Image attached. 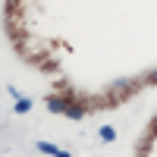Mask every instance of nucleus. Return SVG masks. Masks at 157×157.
<instances>
[{"label": "nucleus", "mask_w": 157, "mask_h": 157, "mask_svg": "<svg viewBox=\"0 0 157 157\" xmlns=\"http://www.w3.org/2000/svg\"><path fill=\"white\" fill-rule=\"evenodd\" d=\"M47 110H50V113H66L69 104L63 101V98H47Z\"/></svg>", "instance_id": "nucleus-1"}, {"label": "nucleus", "mask_w": 157, "mask_h": 157, "mask_svg": "<svg viewBox=\"0 0 157 157\" xmlns=\"http://www.w3.org/2000/svg\"><path fill=\"white\" fill-rule=\"evenodd\" d=\"M38 151H44V154H54V157H72L69 151H60L57 145H47V141H38Z\"/></svg>", "instance_id": "nucleus-2"}, {"label": "nucleus", "mask_w": 157, "mask_h": 157, "mask_svg": "<svg viewBox=\"0 0 157 157\" xmlns=\"http://www.w3.org/2000/svg\"><path fill=\"white\" fill-rule=\"evenodd\" d=\"M66 116H72V120H82V116H85V104H82V107H78V104H69Z\"/></svg>", "instance_id": "nucleus-3"}, {"label": "nucleus", "mask_w": 157, "mask_h": 157, "mask_svg": "<svg viewBox=\"0 0 157 157\" xmlns=\"http://www.w3.org/2000/svg\"><path fill=\"white\" fill-rule=\"evenodd\" d=\"M101 138H104V141H113V138H116V132H113L110 126H104V129H101Z\"/></svg>", "instance_id": "nucleus-4"}, {"label": "nucleus", "mask_w": 157, "mask_h": 157, "mask_svg": "<svg viewBox=\"0 0 157 157\" xmlns=\"http://www.w3.org/2000/svg\"><path fill=\"white\" fill-rule=\"evenodd\" d=\"M29 107H32V101H25V98H22V101L16 104V110H19V113H25V110H29Z\"/></svg>", "instance_id": "nucleus-5"}]
</instances>
